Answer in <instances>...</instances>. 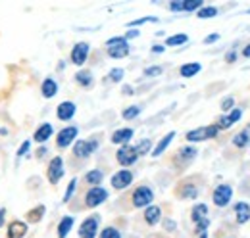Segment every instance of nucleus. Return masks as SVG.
<instances>
[{"label": "nucleus", "mask_w": 250, "mask_h": 238, "mask_svg": "<svg viewBox=\"0 0 250 238\" xmlns=\"http://www.w3.org/2000/svg\"><path fill=\"white\" fill-rule=\"evenodd\" d=\"M129 52H131V46L127 44V40H125V42H120V44H114V46H108V56L114 60L127 58Z\"/></svg>", "instance_id": "a211bd4d"}, {"label": "nucleus", "mask_w": 250, "mask_h": 238, "mask_svg": "<svg viewBox=\"0 0 250 238\" xmlns=\"http://www.w3.org/2000/svg\"><path fill=\"white\" fill-rule=\"evenodd\" d=\"M225 60H227V61H229V63H233V61H235V60H237V52H235V50H233V52H229V54H227V56H225Z\"/></svg>", "instance_id": "09e8293b"}, {"label": "nucleus", "mask_w": 250, "mask_h": 238, "mask_svg": "<svg viewBox=\"0 0 250 238\" xmlns=\"http://www.w3.org/2000/svg\"><path fill=\"white\" fill-rule=\"evenodd\" d=\"M131 200H133V206H135V208H148V206H152V202H154V192H152L150 186L143 184V186H137V188H135Z\"/></svg>", "instance_id": "f03ea898"}, {"label": "nucleus", "mask_w": 250, "mask_h": 238, "mask_svg": "<svg viewBox=\"0 0 250 238\" xmlns=\"http://www.w3.org/2000/svg\"><path fill=\"white\" fill-rule=\"evenodd\" d=\"M27 235V223L23 221H12L8 225V231H6V237L8 238H23Z\"/></svg>", "instance_id": "dca6fc26"}, {"label": "nucleus", "mask_w": 250, "mask_h": 238, "mask_svg": "<svg viewBox=\"0 0 250 238\" xmlns=\"http://www.w3.org/2000/svg\"><path fill=\"white\" fill-rule=\"evenodd\" d=\"M196 16H198L200 20H210V18L218 16V8H214V6H204V8H200V10L196 12Z\"/></svg>", "instance_id": "c756f323"}, {"label": "nucleus", "mask_w": 250, "mask_h": 238, "mask_svg": "<svg viewBox=\"0 0 250 238\" xmlns=\"http://www.w3.org/2000/svg\"><path fill=\"white\" fill-rule=\"evenodd\" d=\"M102 178H104V173H102L100 169H93V171H89V173L85 175V180H87L91 186H100Z\"/></svg>", "instance_id": "cd10ccee"}, {"label": "nucleus", "mask_w": 250, "mask_h": 238, "mask_svg": "<svg viewBox=\"0 0 250 238\" xmlns=\"http://www.w3.org/2000/svg\"><path fill=\"white\" fill-rule=\"evenodd\" d=\"M160 219H162V209L158 208V206H148V208L145 209V221H146L150 227L158 225Z\"/></svg>", "instance_id": "b1692460"}, {"label": "nucleus", "mask_w": 250, "mask_h": 238, "mask_svg": "<svg viewBox=\"0 0 250 238\" xmlns=\"http://www.w3.org/2000/svg\"><path fill=\"white\" fill-rule=\"evenodd\" d=\"M249 12H250V10H249Z\"/></svg>", "instance_id": "5fc2aeb1"}, {"label": "nucleus", "mask_w": 250, "mask_h": 238, "mask_svg": "<svg viewBox=\"0 0 250 238\" xmlns=\"http://www.w3.org/2000/svg\"><path fill=\"white\" fill-rule=\"evenodd\" d=\"M164 50H166V46H162V44H154V46H152V52H154V54H162Z\"/></svg>", "instance_id": "de8ad7c7"}, {"label": "nucleus", "mask_w": 250, "mask_h": 238, "mask_svg": "<svg viewBox=\"0 0 250 238\" xmlns=\"http://www.w3.org/2000/svg\"><path fill=\"white\" fill-rule=\"evenodd\" d=\"M190 217L196 225V235H202L206 233L208 225H210V219H208V206L206 204H196L192 211H190Z\"/></svg>", "instance_id": "7ed1b4c3"}, {"label": "nucleus", "mask_w": 250, "mask_h": 238, "mask_svg": "<svg viewBox=\"0 0 250 238\" xmlns=\"http://www.w3.org/2000/svg\"><path fill=\"white\" fill-rule=\"evenodd\" d=\"M141 116V106H129V108H125L124 114H122V118L125 121H131V119L139 118Z\"/></svg>", "instance_id": "2f4dec72"}, {"label": "nucleus", "mask_w": 250, "mask_h": 238, "mask_svg": "<svg viewBox=\"0 0 250 238\" xmlns=\"http://www.w3.org/2000/svg\"><path fill=\"white\" fill-rule=\"evenodd\" d=\"M124 75H125V71L122 69V67H114V69H110V73H108V81L110 83H120L122 79H124Z\"/></svg>", "instance_id": "473e14b6"}, {"label": "nucleus", "mask_w": 250, "mask_h": 238, "mask_svg": "<svg viewBox=\"0 0 250 238\" xmlns=\"http://www.w3.org/2000/svg\"><path fill=\"white\" fill-rule=\"evenodd\" d=\"M241 118H243V110H241V108H233L227 116L219 118L218 129H229V127H233V125H235Z\"/></svg>", "instance_id": "4468645a"}, {"label": "nucleus", "mask_w": 250, "mask_h": 238, "mask_svg": "<svg viewBox=\"0 0 250 238\" xmlns=\"http://www.w3.org/2000/svg\"><path fill=\"white\" fill-rule=\"evenodd\" d=\"M124 94H125V96H131V94H133V87L125 85V87H124Z\"/></svg>", "instance_id": "8fccbe9b"}, {"label": "nucleus", "mask_w": 250, "mask_h": 238, "mask_svg": "<svg viewBox=\"0 0 250 238\" xmlns=\"http://www.w3.org/2000/svg\"><path fill=\"white\" fill-rule=\"evenodd\" d=\"M4 215H6V209L2 208V209H0V227L4 225Z\"/></svg>", "instance_id": "603ef678"}, {"label": "nucleus", "mask_w": 250, "mask_h": 238, "mask_svg": "<svg viewBox=\"0 0 250 238\" xmlns=\"http://www.w3.org/2000/svg\"><path fill=\"white\" fill-rule=\"evenodd\" d=\"M124 37H125V40H127V39H135V37H139V31H137V29H129L124 35Z\"/></svg>", "instance_id": "49530a36"}, {"label": "nucleus", "mask_w": 250, "mask_h": 238, "mask_svg": "<svg viewBox=\"0 0 250 238\" xmlns=\"http://www.w3.org/2000/svg\"><path fill=\"white\" fill-rule=\"evenodd\" d=\"M89 52H91L89 42H77V44L71 48V63L81 67V65L87 61V58H89Z\"/></svg>", "instance_id": "1a4fd4ad"}, {"label": "nucleus", "mask_w": 250, "mask_h": 238, "mask_svg": "<svg viewBox=\"0 0 250 238\" xmlns=\"http://www.w3.org/2000/svg\"><path fill=\"white\" fill-rule=\"evenodd\" d=\"M173 139H175V131H169L166 137H162V139H160V142L156 144V148L152 150V156H154V158L162 156V154L166 152V148L171 144V140H173Z\"/></svg>", "instance_id": "5701e85b"}, {"label": "nucleus", "mask_w": 250, "mask_h": 238, "mask_svg": "<svg viewBox=\"0 0 250 238\" xmlns=\"http://www.w3.org/2000/svg\"><path fill=\"white\" fill-rule=\"evenodd\" d=\"M116 159L124 165V167H129V165H133L137 159H139V154H137V150L135 146H129V144H125L122 148L118 150V154H116Z\"/></svg>", "instance_id": "9b49d317"}, {"label": "nucleus", "mask_w": 250, "mask_h": 238, "mask_svg": "<svg viewBox=\"0 0 250 238\" xmlns=\"http://www.w3.org/2000/svg\"><path fill=\"white\" fill-rule=\"evenodd\" d=\"M200 238H208V233H202V235H200Z\"/></svg>", "instance_id": "864d4df0"}, {"label": "nucleus", "mask_w": 250, "mask_h": 238, "mask_svg": "<svg viewBox=\"0 0 250 238\" xmlns=\"http://www.w3.org/2000/svg\"><path fill=\"white\" fill-rule=\"evenodd\" d=\"M196 196H198V188L192 186V184H185V188L181 190V198H190V200H194Z\"/></svg>", "instance_id": "f704fd0d"}, {"label": "nucleus", "mask_w": 250, "mask_h": 238, "mask_svg": "<svg viewBox=\"0 0 250 238\" xmlns=\"http://www.w3.org/2000/svg\"><path fill=\"white\" fill-rule=\"evenodd\" d=\"M108 200V190L102 188V186H93L87 190L85 194V204L87 208H98L100 204H104Z\"/></svg>", "instance_id": "20e7f679"}, {"label": "nucleus", "mask_w": 250, "mask_h": 238, "mask_svg": "<svg viewBox=\"0 0 250 238\" xmlns=\"http://www.w3.org/2000/svg\"><path fill=\"white\" fill-rule=\"evenodd\" d=\"M200 69H202V65H200L198 61H188V63H183V65H181L179 75H181L183 79H190V77H194L196 73H200Z\"/></svg>", "instance_id": "4be33fe9"}, {"label": "nucleus", "mask_w": 250, "mask_h": 238, "mask_svg": "<svg viewBox=\"0 0 250 238\" xmlns=\"http://www.w3.org/2000/svg\"><path fill=\"white\" fill-rule=\"evenodd\" d=\"M162 71H164V67H160V65L146 67L145 69V77H158V75H162Z\"/></svg>", "instance_id": "ea45409f"}, {"label": "nucleus", "mask_w": 250, "mask_h": 238, "mask_svg": "<svg viewBox=\"0 0 250 238\" xmlns=\"http://www.w3.org/2000/svg\"><path fill=\"white\" fill-rule=\"evenodd\" d=\"M148 21H158V18H152V16H146V18H141V20L129 21V23H127V27H137V25H143V23H148Z\"/></svg>", "instance_id": "58836bf2"}, {"label": "nucleus", "mask_w": 250, "mask_h": 238, "mask_svg": "<svg viewBox=\"0 0 250 238\" xmlns=\"http://www.w3.org/2000/svg\"><path fill=\"white\" fill-rule=\"evenodd\" d=\"M75 112H77V106H75L73 102L65 100V102H62V104L56 108V118L60 119V121H69V119H73Z\"/></svg>", "instance_id": "ddd939ff"}, {"label": "nucleus", "mask_w": 250, "mask_h": 238, "mask_svg": "<svg viewBox=\"0 0 250 238\" xmlns=\"http://www.w3.org/2000/svg\"><path fill=\"white\" fill-rule=\"evenodd\" d=\"M164 227H166V231H169V233H171V231H175V229H177V223H175V221H171V219H166V221H164Z\"/></svg>", "instance_id": "c03bdc74"}, {"label": "nucleus", "mask_w": 250, "mask_h": 238, "mask_svg": "<svg viewBox=\"0 0 250 238\" xmlns=\"http://www.w3.org/2000/svg\"><path fill=\"white\" fill-rule=\"evenodd\" d=\"M200 8H204L202 0H183V12H198Z\"/></svg>", "instance_id": "7c9ffc66"}, {"label": "nucleus", "mask_w": 250, "mask_h": 238, "mask_svg": "<svg viewBox=\"0 0 250 238\" xmlns=\"http://www.w3.org/2000/svg\"><path fill=\"white\" fill-rule=\"evenodd\" d=\"M100 238H122V233L116 227H106L104 231H100Z\"/></svg>", "instance_id": "4c0bfd02"}, {"label": "nucleus", "mask_w": 250, "mask_h": 238, "mask_svg": "<svg viewBox=\"0 0 250 238\" xmlns=\"http://www.w3.org/2000/svg\"><path fill=\"white\" fill-rule=\"evenodd\" d=\"M133 178H135V175H133V171H129V169H122V171H118V173H114L112 175V186L116 188V190H124V188H127L131 182H133Z\"/></svg>", "instance_id": "f8f14e48"}, {"label": "nucleus", "mask_w": 250, "mask_h": 238, "mask_svg": "<svg viewBox=\"0 0 250 238\" xmlns=\"http://www.w3.org/2000/svg\"><path fill=\"white\" fill-rule=\"evenodd\" d=\"M42 215H44V206H39V208L31 209V211L27 213V217H29V221H31V223L41 221V219H42Z\"/></svg>", "instance_id": "c9c22d12"}, {"label": "nucleus", "mask_w": 250, "mask_h": 238, "mask_svg": "<svg viewBox=\"0 0 250 238\" xmlns=\"http://www.w3.org/2000/svg\"><path fill=\"white\" fill-rule=\"evenodd\" d=\"M75 188H77V178L73 177L71 180H69V184H67V188H65V194H63V202H65V204L71 200V196H73Z\"/></svg>", "instance_id": "e433bc0d"}, {"label": "nucleus", "mask_w": 250, "mask_h": 238, "mask_svg": "<svg viewBox=\"0 0 250 238\" xmlns=\"http://www.w3.org/2000/svg\"><path fill=\"white\" fill-rule=\"evenodd\" d=\"M216 40H219V33H214V35H208V37L204 39V42H206V44H212V42H216Z\"/></svg>", "instance_id": "a18cd8bd"}, {"label": "nucleus", "mask_w": 250, "mask_h": 238, "mask_svg": "<svg viewBox=\"0 0 250 238\" xmlns=\"http://www.w3.org/2000/svg\"><path fill=\"white\" fill-rule=\"evenodd\" d=\"M188 40V37L185 33H179V35H173V37H167V40H166V44L167 46H181V44H185Z\"/></svg>", "instance_id": "c85d7f7f"}, {"label": "nucleus", "mask_w": 250, "mask_h": 238, "mask_svg": "<svg viewBox=\"0 0 250 238\" xmlns=\"http://www.w3.org/2000/svg\"><path fill=\"white\" fill-rule=\"evenodd\" d=\"M29 146H31V142L29 140H25L21 146H20V150H18V158H21V156H25L27 152H29Z\"/></svg>", "instance_id": "79ce46f5"}, {"label": "nucleus", "mask_w": 250, "mask_h": 238, "mask_svg": "<svg viewBox=\"0 0 250 238\" xmlns=\"http://www.w3.org/2000/svg\"><path fill=\"white\" fill-rule=\"evenodd\" d=\"M46 177L52 184H58L60 178L63 177V159L60 156L52 158V161L48 163V171H46Z\"/></svg>", "instance_id": "9d476101"}, {"label": "nucleus", "mask_w": 250, "mask_h": 238, "mask_svg": "<svg viewBox=\"0 0 250 238\" xmlns=\"http://www.w3.org/2000/svg\"><path fill=\"white\" fill-rule=\"evenodd\" d=\"M233 144H235L237 148H247L250 144V129H245V131L237 133V135L233 137Z\"/></svg>", "instance_id": "bb28decb"}, {"label": "nucleus", "mask_w": 250, "mask_h": 238, "mask_svg": "<svg viewBox=\"0 0 250 238\" xmlns=\"http://www.w3.org/2000/svg\"><path fill=\"white\" fill-rule=\"evenodd\" d=\"M135 150H137V154H139V156H146V154L152 150V140H148V139L141 140V142H139V146H135Z\"/></svg>", "instance_id": "72a5a7b5"}, {"label": "nucleus", "mask_w": 250, "mask_h": 238, "mask_svg": "<svg viewBox=\"0 0 250 238\" xmlns=\"http://www.w3.org/2000/svg\"><path fill=\"white\" fill-rule=\"evenodd\" d=\"M169 10H171V12H183V0H181V2H179V0L171 2V4H169Z\"/></svg>", "instance_id": "37998d69"}, {"label": "nucleus", "mask_w": 250, "mask_h": 238, "mask_svg": "<svg viewBox=\"0 0 250 238\" xmlns=\"http://www.w3.org/2000/svg\"><path fill=\"white\" fill-rule=\"evenodd\" d=\"M41 94H42L44 98L56 96V94H58V83H56V79L46 77V79L42 81V85H41Z\"/></svg>", "instance_id": "412c9836"}, {"label": "nucleus", "mask_w": 250, "mask_h": 238, "mask_svg": "<svg viewBox=\"0 0 250 238\" xmlns=\"http://www.w3.org/2000/svg\"><path fill=\"white\" fill-rule=\"evenodd\" d=\"M73 223H75V217H71V215L62 217V221L58 223V238L67 237L71 233V229H73Z\"/></svg>", "instance_id": "393cba45"}, {"label": "nucleus", "mask_w": 250, "mask_h": 238, "mask_svg": "<svg viewBox=\"0 0 250 238\" xmlns=\"http://www.w3.org/2000/svg\"><path fill=\"white\" fill-rule=\"evenodd\" d=\"M243 56H245V58H250V44H247V46L243 48Z\"/></svg>", "instance_id": "3c124183"}, {"label": "nucleus", "mask_w": 250, "mask_h": 238, "mask_svg": "<svg viewBox=\"0 0 250 238\" xmlns=\"http://www.w3.org/2000/svg\"><path fill=\"white\" fill-rule=\"evenodd\" d=\"M98 146H100V142H98L96 139L77 140V142L73 144V154H75L77 158H89V156H93L94 152L98 150Z\"/></svg>", "instance_id": "0eeeda50"}, {"label": "nucleus", "mask_w": 250, "mask_h": 238, "mask_svg": "<svg viewBox=\"0 0 250 238\" xmlns=\"http://www.w3.org/2000/svg\"><path fill=\"white\" fill-rule=\"evenodd\" d=\"M233 106H235V100H233L231 96H227V98L221 100V110H223V112H231Z\"/></svg>", "instance_id": "a19ab883"}, {"label": "nucleus", "mask_w": 250, "mask_h": 238, "mask_svg": "<svg viewBox=\"0 0 250 238\" xmlns=\"http://www.w3.org/2000/svg\"><path fill=\"white\" fill-rule=\"evenodd\" d=\"M133 135H135V131L131 129V127H125V129H118V131H114V135H112V142L114 144H129V140L133 139Z\"/></svg>", "instance_id": "f3484780"}, {"label": "nucleus", "mask_w": 250, "mask_h": 238, "mask_svg": "<svg viewBox=\"0 0 250 238\" xmlns=\"http://www.w3.org/2000/svg\"><path fill=\"white\" fill-rule=\"evenodd\" d=\"M77 135H79V129H77V127H73V125L63 127L62 131L58 133V137H56V144H58V148H67V146H71L73 140L77 139Z\"/></svg>", "instance_id": "6e6552de"}, {"label": "nucleus", "mask_w": 250, "mask_h": 238, "mask_svg": "<svg viewBox=\"0 0 250 238\" xmlns=\"http://www.w3.org/2000/svg\"><path fill=\"white\" fill-rule=\"evenodd\" d=\"M235 217H237V223L239 225H245L250 221V204L247 202H239L235 206Z\"/></svg>", "instance_id": "aec40b11"}, {"label": "nucleus", "mask_w": 250, "mask_h": 238, "mask_svg": "<svg viewBox=\"0 0 250 238\" xmlns=\"http://www.w3.org/2000/svg\"><path fill=\"white\" fill-rule=\"evenodd\" d=\"M219 133L218 125H206V127H198V129H192L185 135L188 142H204V140H210L214 139Z\"/></svg>", "instance_id": "f257e3e1"}, {"label": "nucleus", "mask_w": 250, "mask_h": 238, "mask_svg": "<svg viewBox=\"0 0 250 238\" xmlns=\"http://www.w3.org/2000/svg\"><path fill=\"white\" fill-rule=\"evenodd\" d=\"M196 156H198L196 148H192V146H183V148L177 152L175 161H177V163H181V165H187V163H190Z\"/></svg>", "instance_id": "6ab92c4d"}, {"label": "nucleus", "mask_w": 250, "mask_h": 238, "mask_svg": "<svg viewBox=\"0 0 250 238\" xmlns=\"http://www.w3.org/2000/svg\"><path fill=\"white\" fill-rule=\"evenodd\" d=\"M98 227H100V215H91V217H87V219L81 223V227H79V237L96 238Z\"/></svg>", "instance_id": "423d86ee"}, {"label": "nucleus", "mask_w": 250, "mask_h": 238, "mask_svg": "<svg viewBox=\"0 0 250 238\" xmlns=\"http://www.w3.org/2000/svg\"><path fill=\"white\" fill-rule=\"evenodd\" d=\"M75 81H77V85L89 89V87L93 85V73H91L89 69H81V71L75 73Z\"/></svg>", "instance_id": "a878e982"}, {"label": "nucleus", "mask_w": 250, "mask_h": 238, "mask_svg": "<svg viewBox=\"0 0 250 238\" xmlns=\"http://www.w3.org/2000/svg\"><path fill=\"white\" fill-rule=\"evenodd\" d=\"M231 198H233V188H231L229 184H219V186H216V190H214V194H212V200H214V206H216V208H225V206H229Z\"/></svg>", "instance_id": "39448f33"}, {"label": "nucleus", "mask_w": 250, "mask_h": 238, "mask_svg": "<svg viewBox=\"0 0 250 238\" xmlns=\"http://www.w3.org/2000/svg\"><path fill=\"white\" fill-rule=\"evenodd\" d=\"M52 135H54V127H52L50 123H42V125L37 127V131H35V135H33V140L39 142V144H44Z\"/></svg>", "instance_id": "2eb2a0df"}]
</instances>
